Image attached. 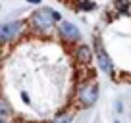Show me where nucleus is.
Here are the masks:
<instances>
[{"label":"nucleus","instance_id":"1","mask_svg":"<svg viewBox=\"0 0 131 123\" xmlns=\"http://www.w3.org/2000/svg\"><path fill=\"white\" fill-rule=\"evenodd\" d=\"M60 21H62L60 12H56V10H52V8H46V6L35 10V12L31 14V17H29L31 27L35 29V31H42V33H48L50 29L54 27V23H60Z\"/></svg>","mask_w":131,"mask_h":123},{"label":"nucleus","instance_id":"2","mask_svg":"<svg viewBox=\"0 0 131 123\" xmlns=\"http://www.w3.org/2000/svg\"><path fill=\"white\" fill-rule=\"evenodd\" d=\"M98 100V85L96 83H83L77 89V102L83 108L94 106Z\"/></svg>","mask_w":131,"mask_h":123},{"label":"nucleus","instance_id":"3","mask_svg":"<svg viewBox=\"0 0 131 123\" xmlns=\"http://www.w3.org/2000/svg\"><path fill=\"white\" fill-rule=\"evenodd\" d=\"M25 31L23 21H8V23H0V46L12 42L16 37H19Z\"/></svg>","mask_w":131,"mask_h":123},{"label":"nucleus","instance_id":"4","mask_svg":"<svg viewBox=\"0 0 131 123\" xmlns=\"http://www.w3.org/2000/svg\"><path fill=\"white\" fill-rule=\"evenodd\" d=\"M93 54L96 56V64H98V67H100V71H104L106 75H110V77L114 79V64H112L108 52L102 48V42H100L98 37H94V50H93Z\"/></svg>","mask_w":131,"mask_h":123},{"label":"nucleus","instance_id":"5","mask_svg":"<svg viewBox=\"0 0 131 123\" xmlns=\"http://www.w3.org/2000/svg\"><path fill=\"white\" fill-rule=\"evenodd\" d=\"M58 35L62 37V41L68 42V44H75V42L81 41V31L75 23L71 21H60L58 23Z\"/></svg>","mask_w":131,"mask_h":123},{"label":"nucleus","instance_id":"6","mask_svg":"<svg viewBox=\"0 0 131 123\" xmlns=\"http://www.w3.org/2000/svg\"><path fill=\"white\" fill-rule=\"evenodd\" d=\"M75 60H77V64H81V66H87V64H91V60H93V48H91L89 44H77L75 46Z\"/></svg>","mask_w":131,"mask_h":123},{"label":"nucleus","instance_id":"7","mask_svg":"<svg viewBox=\"0 0 131 123\" xmlns=\"http://www.w3.org/2000/svg\"><path fill=\"white\" fill-rule=\"evenodd\" d=\"M114 8L119 16H127L129 14V0H116L114 2Z\"/></svg>","mask_w":131,"mask_h":123},{"label":"nucleus","instance_id":"8","mask_svg":"<svg viewBox=\"0 0 131 123\" xmlns=\"http://www.w3.org/2000/svg\"><path fill=\"white\" fill-rule=\"evenodd\" d=\"M12 115V106H10L8 102H6L4 98H0V117H10Z\"/></svg>","mask_w":131,"mask_h":123},{"label":"nucleus","instance_id":"9","mask_svg":"<svg viewBox=\"0 0 131 123\" xmlns=\"http://www.w3.org/2000/svg\"><path fill=\"white\" fill-rule=\"evenodd\" d=\"M77 8L79 10H85V12H91V10H94V4H93V2H89V0H79Z\"/></svg>","mask_w":131,"mask_h":123},{"label":"nucleus","instance_id":"10","mask_svg":"<svg viewBox=\"0 0 131 123\" xmlns=\"http://www.w3.org/2000/svg\"><path fill=\"white\" fill-rule=\"evenodd\" d=\"M52 123H71V114H62V115H58Z\"/></svg>","mask_w":131,"mask_h":123},{"label":"nucleus","instance_id":"11","mask_svg":"<svg viewBox=\"0 0 131 123\" xmlns=\"http://www.w3.org/2000/svg\"><path fill=\"white\" fill-rule=\"evenodd\" d=\"M116 112H118V114H122V112H123V104H122V100H118V102H116Z\"/></svg>","mask_w":131,"mask_h":123},{"label":"nucleus","instance_id":"12","mask_svg":"<svg viewBox=\"0 0 131 123\" xmlns=\"http://www.w3.org/2000/svg\"><path fill=\"white\" fill-rule=\"evenodd\" d=\"M27 2H29V4H33V6H39L42 0H27Z\"/></svg>","mask_w":131,"mask_h":123},{"label":"nucleus","instance_id":"13","mask_svg":"<svg viewBox=\"0 0 131 123\" xmlns=\"http://www.w3.org/2000/svg\"><path fill=\"white\" fill-rule=\"evenodd\" d=\"M0 123H6V119H4V117H0Z\"/></svg>","mask_w":131,"mask_h":123},{"label":"nucleus","instance_id":"14","mask_svg":"<svg viewBox=\"0 0 131 123\" xmlns=\"http://www.w3.org/2000/svg\"><path fill=\"white\" fill-rule=\"evenodd\" d=\"M114 123H122V121H119V119H116V121H114Z\"/></svg>","mask_w":131,"mask_h":123}]
</instances>
